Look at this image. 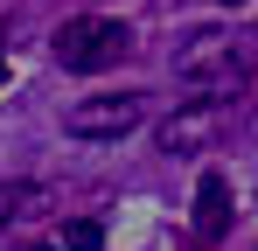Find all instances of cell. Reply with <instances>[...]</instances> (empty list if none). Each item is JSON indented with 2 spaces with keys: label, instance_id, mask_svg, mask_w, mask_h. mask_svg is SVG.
I'll use <instances>...</instances> for the list:
<instances>
[{
  "label": "cell",
  "instance_id": "6da1fadb",
  "mask_svg": "<svg viewBox=\"0 0 258 251\" xmlns=\"http://www.w3.org/2000/svg\"><path fill=\"white\" fill-rule=\"evenodd\" d=\"M174 70H181V84H196L203 98H223V105H230V98L244 91V77H251V70H244V56L230 49V35H216V28L188 35V49L174 56Z\"/></svg>",
  "mask_w": 258,
  "mask_h": 251
},
{
  "label": "cell",
  "instance_id": "52a82bcc",
  "mask_svg": "<svg viewBox=\"0 0 258 251\" xmlns=\"http://www.w3.org/2000/svg\"><path fill=\"white\" fill-rule=\"evenodd\" d=\"M63 251H105V223H91V216H77V223L63 230Z\"/></svg>",
  "mask_w": 258,
  "mask_h": 251
},
{
  "label": "cell",
  "instance_id": "3957f363",
  "mask_svg": "<svg viewBox=\"0 0 258 251\" xmlns=\"http://www.w3.org/2000/svg\"><path fill=\"white\" fill-rule=\"evenodd\" d=\"M140 91H105V98H77L70 112H63V126L77 133V140H119V133H133L140 126Z\"/></svg>",
  "mask_w": 258,
  "mask_h": 251
},
{
  "label": "cell",
  "instance_id": "8992f818",
  "mask_svg": "<svg viewBox=\"0 0 258 251\" xmlns=\"http://www.w3.org/2000/svg\"><path fill=\"white\" fill-rule=\"evenodd\" d=\"M42 203H49L42 181H7V189H0V223H21V216H35Z\"/></svg>",
  "mask_w": 258,
  "mask_h": 251
},
{
  "label": "cell",
  "instance_id": "277c9868",
  "mask_svg": "<svg viewBox=\"0 0 258 251\" xmlns=\"http://www.w3.org/2000/svg\"><path fill=\"white\" fill-rule=\"evenodd\" d=\"M216 119H223V98H188V112H174L161 126V147L168 154H196V147H210Z\"/></svg>",
  "mask_w": 258,
  "mask_h": 251
},
{
  "label": "cell",
  "instance_id": "9c48e42d",
  "mask_svg": "<svg viewBox=\"0 0 258 251\" xmlns=\"http://www.w3.org/2000/svg\"><path fill=\"white\" fill-rule=\"evenodd\" d=\"M223 7H244V0H223Z\"/></svg>",
  "mask_w": 258,
  "mask_h": 251
},
{
  "label": "cell",
  "instance_id": "5b68a950",
  "mask_svg": "<svg viewBox=\"0 0 258 251\" xmlns=\"http://www.w3.org/2000/svg\"><path fill=\"white\" fill-rule=\"evenodd\" d=\"M230 216H237V203H230V181L210 167V174L196 181V237H203V244H216V237L230 230Z\"/></svg>",
  "mask_w": 258,
  "mask_h": 251
},
{
  "label": "cell",
  "instance_id": "ba28073f",
  "mask_svg": "<svg viewBox=\"0 0 258 251\" xmlns=\"http://www.w3.org/2000/svg\"><path fill=\"white\" fill-rule=\"evenodd\" d=\"M0 84H7V49H0Z\"/></svg>",
  "mask_w": 258,
  "mask_h": 251
},
{
  "label": "cell",
  "instance_id": "7a4b0ae2",
  "mask_svg": "<svg viewBox=\"0 0 258 251\" xmlns=\"http://www.w3.org/2000/svg\"><path fill=\"white\" fill-rule=\"evenodd\" d=\"M56 63L63 70H105V63H119L133 49V35H126V21H105V14H77V21H63L56 28Z\"/></svg>",
  "mask_w": 258,
  "mask_h": 251
}]
</instances>
